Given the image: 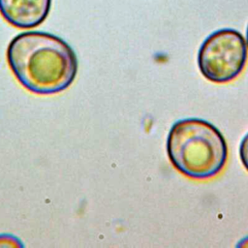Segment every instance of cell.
Masks as SVG:
<instances>
[{"label":"cell","mask_w":248,"mask_h":248,"mask_svg":"<svg viewBox=\"0 0 248 248\" xmlns=\"http://www.w3.org/2000/svg\"><path fill=\"white\" fill-rule=\"evenodd\" d=\"M239 158L240 161L245 168V170L248 171V133L244 136L242 139L240 145H239Z\"/></svg>","instance_id":"5"},{"label":"cell","mask_w":248,"mask_h":248,"mask_svg":"<svg viewBox=\"0 0 248 248\" xmlns=\"http://www.w3.org/2000/svg\"><path fill=\"white\" fill-rule=\"evenodd\" d=\"M247 55V44L243 35L232 28H222L208 35L201 45L198 66L207 80L227 83L242 73Z\"/></svg>","instance_id":"3"},{"label":"cell","mask_w":248,"mask_h":248,"mask_svg":"<svg viewBox=\"0 0 248 248\" xmlns=\"http://www.w3.org/2000/svg\"><path fill=\"white\" fill-rule=\"evenodd\" d=\"M0 246L5 247H22L20 240L12 234H0Z\"/></svg>","instance_id":"6"},{"label":"cell","mask_w":248,"mask_h":248,"mask_svg":"<svg viewBox=\"0 0 248 248\" xmlns=\"http://www.w3.org/2000/svg\"><path fill=\"white\" fill-rule=\"evenodd\" d=\"M51 0H0V15L12 26L32 29L47 17Z\"/></svg>","instance_id":"4"},{"label":"cell","mask_w":248,"mask_h":248,"mask_svg":"<svg viewBox=\"0 0 248 248\" xmlns=\"http://www.w3.org/2000/svg\"><path fill=\"white\" fill-rule=\"evenodd\" d=\"M8 65L28 91L51 95L66 90L78 73V58L62 38L46 32L26 31L12 39L7 48Z\"/></svg>","instance_id":"1"},{"label":"cell","mask_w":248,"mask_h":248,"mask_svg":"<svg viewBox=\"0 0 248 248\" xmlns=\"http://www.w3.org/2000/svg\"><path fill=\"white\" fill-rule=\"evenodd\" d=\"M167 153L172 167L184 176L207 180L218 175L228 159V144L210 122L185 118L173 123L167 138Z\"/></svg>","instance_id":"2"},{"label":"cell","mask_w":248,"mask_h":248,"mask_svg":"<svg viewBox=\"0 0 248 248\" xmlns=\"http://www.w3.org/2000/svg\"><path fill=\"white\" fill-rule=\"evenodd\" d=\"M246 44H247V47H248V26H247V30H246Z\"/></svg>","instance_id":"8"},{"label":"cell","mask_w":248,"mask_h":248,"mask_svg":"<svg viewBox=\"0 0 248 248\" xmlns=\"http://www.w3.org/2000/svg\"><path fill=\"white\" fill-rule=\"evenodd\" d=\"M237 247H248V235L245 236L244 238H242L237 244Z\"/></svg>","instance_id":"7"}]
</instances>
